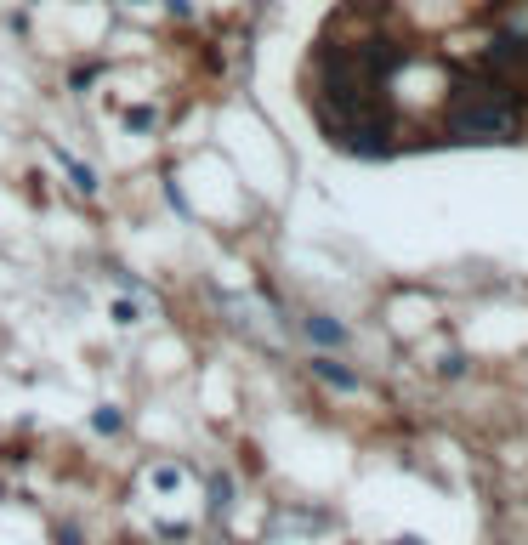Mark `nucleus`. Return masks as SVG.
Here are the masks:
<instances>
[{
  "label": "nucleus",
  "mask_w": 528,
  "mask_h": 545,
  "mask_svg": "<svg viewBox=\"0 0 528 545\" xmlns=\"http://www.w3.org/2000/svg\"><path fill=\"white\" fill-rule=\"evenodd\" d=\"M523 125V108L500 80H460L449 91V114H443V131L455 142H511Z\"/></svg>",
  "instance_id": "1"
},
{
  "label": "nucleus",
  "mask_w": 528,
  "mask_h": 545,
  "mask_svg": "<svg viewBox=\"0 0 528 545\" xmlns=\"http://www.w3.org/2000/svg\"><path fill=\"white\" fill-rule=\"evenodd\" d=\"M489 69H523V74H528V35H500V40H489Z\"/></svg>",
  "instance_id": "2"
},
{
  "label": "nucleus",
  "mask_w": 528,
  "mask_h": 545,
  "mask_svg": "<svg viewBox=\"0 0 528 545\" xmlns=\"http://www.w3.org/2000/svg\"><path fill=\"white\" fill-rule=\"evenodd\" d=\"M307 335H313L318 347H341V341H347V330H341L330 313H313V318H307Z\"/></svg>",
  "instance_id": "3"
},
{
  "label": "nucleus",
  "mask_w": 528,
  "mask_h": 545,
  "mask_svg": "<svg viewBox=\"0 0 528 545\" xmlns=\"http://www.w3.org/2000/svg\"><path fill=\"white\" fill-rule=\"evenodd\" d=\"M313 375H318V381H330V387H341V392H352V387H358V375H352V370H341L335 358H318V364H313Z\"/></svg>",
  "instance_id": "4"
},
{
  "label": "nucleus",
  "mask_w": 528,
  "mask_h": 545,
  "mask_svg": "<svg viewBox=\"0 0 528 545\" xmlns=\"http://www.w3.org/2000/svg\"><path fill=\"white\" fill-rule=\"evenodd\" d=\"M57 165H63V171L74 176V188H80V194H97V176H91V171H86V165H80L74 154H63V148H57Z\"/></svg>",
  "instance_id": "5"
},
{
  "label": "nucleus",
  "mask_w": 528,
  "mask_h": 545,
  "mask_svg": "<svg viewBox=\"0 0 528 545\" xmlns=\"http://www.w3.org/2000/svg\"><path fill=\"white\" fill-rule=\"evenodd\" d=\"M91 426H97V432H120V409H97Z\"/></svg>",
  "instance_id": "6"
},
{
  "label": "nucleus",
  "mask_w": 528,
  "mask_h": 545,
  "mask_svg": "<svg viewBox=\"0 0 528 545\" xmlns=\"http://www.w3.org/2000/svg\"><path fill=\"white\" fill-rule=\"evenodd\" d=\"M125 125H131V131H148V125H154V108H131V114H125Z\"/></svg>",
  "instance_id": "7"
},
{
  "label": "nucleus",
  "mask_w": 528,
  "mask_h": 545,
  "mask_svg": "<svg viewBox=\"0 0 528 545\" xmlns=\"http://www.w3.org/2000/svg\"><path fill=\"white\" fill-rule=\"evenodd\" d=\"M114 324H137V301H114Z\"/></svg>",
  "instance_id": "8"
},
{
  "label": "nucleus",
  "mask_w": 528,
  "mask_h": 545,
  "mask_svg": "<svg viewBox=\"0 0 528 545\" xmlns=\"http://www.w3.org/2000/svg\"><path fill=\"white\" fill-rule=\"evenodd\" d=\"M165 6H171L176 18H188V12H194V6H188V0H165Z\"/></svg>",
  "instance_id": "9"
},
{
  "label": "nucleus",
  "mask_w": 528,
  "mask_h": 545,
  "mask_svg": "<svg viewBox=\"0 0 528 545\" xmlns=\"http://www.w3.org/2000/svg\"><path fill=\"white\" fill-rule=\"evenodd\" d=\"M392 545H426V540H415V534H398V540H392Z\"/></svg>",
  "instance_id": "10"
},
{
  "label": "nucleus",
  "mask_w": 528,
  "mask_h": 545,
  "mask_svg": "<svg viewBox=\"0 0 528 545\" xmlns=\"http://www.w3.org/2000/svg\"><path fill=\"white\" fill-rule=\"evenodd\" d=\"M375 6H387V0H375Z\"/></svg>",
  "instance_id": "11"
}]
</instances>
